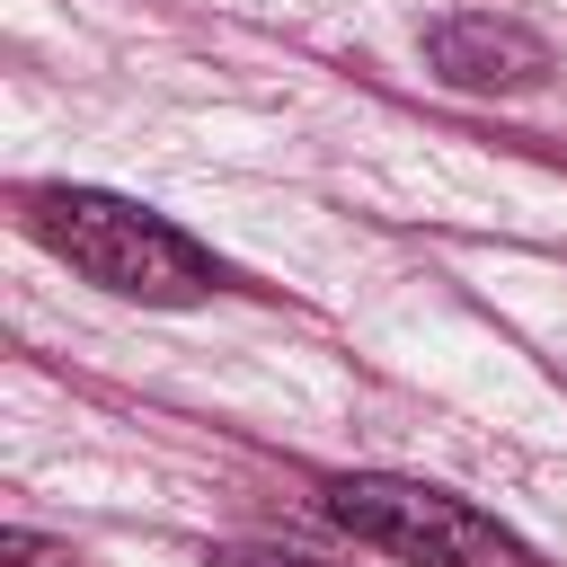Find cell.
Returning a JSON list of instances; mask_svg holds the SVG:
<instances>
[{"label":"cell","instance_id":"1","mask_svg":"<svg viewBox=\"0 0 567 567\" xmlns=\"http://www.w3.org/2000/svg\"><path fill=\"white\" fill-rule=\"evenodd\" d=\"M27 230H35L71 275H89V284L115 292V301L186 310V301H204V292L221 284V266H213L177 221L124 204V195H106V186H35V195H27Z\"/></svg>","mask_w":567,"mask_h":567},{"label":"cell","instance_id":"2","mask_svg":"<svg viewBox=\"0 0 567 567\" xmlns=\"http://www.w3.org/2000/svg\"><path fill=\"white\" fill-rule=\"evenodd\" d=\"M328 523L408 558V567H532V549L478 514L470 496L452 487H425V478H390V470H354V478H328Z\"/></svg>","mask_w":567,"mask_h":567},{"label":"cell","instance_id":"3","mask_svg":"<svg viewBox=\"0 0 567 567\" xmlns=\"http://www.w3.org/2000/svg\"><path fill=\"white\" fill-rule=\"evenodd\" d=\"M425 71L443 89H470V97H514V89L549 80V44L514 18H434L425 27Z\"/></svg>","mask_w":567,"mask_h":567},{"label":"cell","instance_id":"4","mask_svg":"<svg viewBox=\"0 0 567 567\" xmlns=\"http://www.w3.org/2000/svg\"><path fill=\"white\" fill-rule=\"evenodd\" d=\"M0 567H80L62 540H35V532H9L0 540Z\"/></svg>","mask_w":567,"mask_h":567},{"label":"cell","instance_id":"5","mask_svg":"<svg viewBox=\"0 0 567 567\" xmlns=\"http://www.w3.org/2000/svg\"><path fill=\"white\" fill-rule=\"evenodd\" d=\"M213 567H310V558H284V549H213Z\"/></svg>","mask_w":567,"mask_h":567}]
</instances>
